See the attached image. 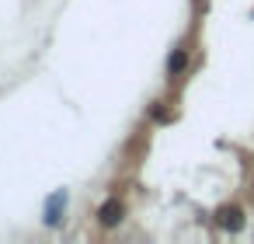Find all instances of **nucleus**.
Segmentation results:
<instances>
[{"label":"nucleus","mask_w":254,"mask_h":244,"mask_svg":"<svg viewBox=\"0 0 254 244\" xmlns=\"http://www.w3.org/2000/svg\"><path fill=\"white\" fill-rule=\"evenodd\" d=\"M122 220H126V202H122L119 195H112V199H105V202L98 206V223H101V227L112 230V227H119Z\"/></svg>","instance_id":"1"},{"label":"nucleus","mask_w":254,"mask_h":244,"mask_svg":"<svg viewBox=\"0 0 254 244\" xmlns=\"http://www.w3.org/2000/svg\"><path fill=\"white\" fill-rule=\"evenodd\" d=\"M153 119H157V122H171V112H164V108L157 105V108H153Z\"/></svg>","instance_id":"5"},{"label":"nucleus","mask_w":254,"mask_h":244,"mask_svg":"<svg viewBox=\"0 0 254 244\" xmlns=\"http://www.w3.org/2000/svg\"><path fill=\"white\" fill-rule=\"evenodd\" d=\"M185 67H188V49H185V46H178V49L167 56V77H181V74H185Z\"/></svg>","instance_id":"4"},{"label":"nucleus","mask_w":254,"mask_h":244,"mask_svg":"<svg viewBox=\"0 0 254 244\" xmlns=\"http://www.w3.org/2000/svg\"><path fill=\"white\" fill-rule=\"evenodd\" d=\"M216 227H223L226 234H240L244 230V209L240 206H219L216 209Z\"/></svg>","instance_id":"2"},{"label":"nucleus","mask_w":254,"mask_h":244,"mask_svg":"<svg viewBox=\"0 0 254 244\" xmlns=\"http://www.w3.org/2000/svg\"><path fill=\"white\" fill-rule=\"evenodd\" d=\"M63 213H66V188H56L49 195V202H46V213H42L46 227H60L63 223Z\"/></svg>","instance_id":"3"}]
</instances>
